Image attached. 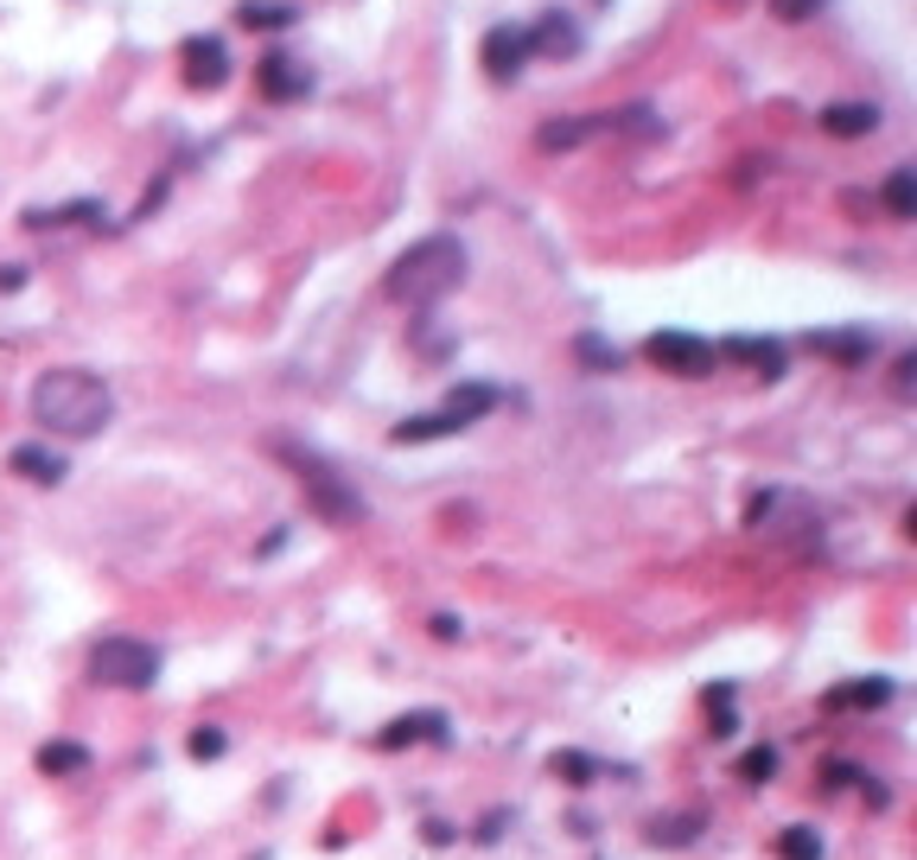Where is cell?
<instances>
[{
    "label": "cell",
    "mask_w": 917,
    "mask_h": 860,
    "mask_svg": "<svg viewBox=\"0 0 917 860\" xmlns=\"http://www.w3.org/2000/svg\"><path fill=\"white\" fill-rule=\"evenodd\" d=\"M32 421L58 440H90L115 421V396L90 370H45L32 382Z\"/></svg>",
    "instance_id": "1"
},
{
    "label": "cell",
    "mask_w": 917,
    "mask_h": 860,
    "mask_svg": "<svg viewBox=\"0 0 917 860\" xmlns=\"http://www.w3.org/2000/svg\"><path fill=\"white\" fill-rule=\"evenodd\" d=\"M465 262H472L465 243L440 229V236L408 243V249L389 262V280H382V287H389V300H395V306H440L458 280H465Z\"/></svg>",
    "instance_id": "2"
},
{
    "label": "cell",
    "mask_w": 917,
    "mask_h": 860,
    "mask_svg": "<svg viewBox=\"0 0 917 860\" xmlns=\"http://www.w3.org/2000/svg\"><path fill=\"white\" fill-rule=\"evenodd\" d=\"M745 530L764 535V542H777V549H810L815 535H822V510H815L803 491L771 484V491H759V498L745 504Z\"/></svg>",
    "instance_id": "3"
},
{
    "label": "cell",
    "mask_w": 917,
    "mask_h": 860,
    "mask_svg": "<svg viewBox=\"0 0 917 860\" xmlns=\"http://www.w3.org/2000/svg\"><path fill=\"white\" fill-rule=\"evenodd\" d=\"M275 453L293 465V479L306 484V504L319 510L326 523H363V498H357V484H344L319 453H300V447H287V440H280Z\"/></svg>",
    "instance_id": "4"
},
{
    "label": "cell",
    "mask_w": 917,
    "mask_h": 860,
    "mask_svg": "<svg viewBox=\"0 0 917 860\" xmlns=\"http://www.w3.org/2000/svg\"><path fill=\"white\" fill-rule=\"evenodd\" d=\"M90 676L109 688H153L159 683V651L141 637H102L90 651Z\"/></svg>",
    "instance_id": "5"
},
{
    "label": "cell",
    "mask_w": 917,
    "mask_h": 860,
    "mask_svg": "<svg viewBox=\"0 0 917 860\" xmlns=\"http://www.w3.org/2000/svg\"><path fill=\"white\" fill-rule=\"evenodd\" d=\"M643 351H650V364L669 370V377H713V370H720L713 345H708V338H694V331H657Z\"/></svg>",
    "instance_id": "6"
},
{
    "label": "cell",
    "mask_w": 917,
    "mask_h": 860,
    "mask_svg": "<svg viewBox=\"0 0 917 860\" xmlns=\"http://www.w3.org/2000/svg\"><path fill=\"white\" fill-rule=\"evenodd\" d=\"M535 51H529V25H491L484 32V45H478V64H484V76L491 83H516L523 76V64H529Z\"/></svg>",
    "instance_id": "7"
},
{
    "label": "cell",
    "mask_w": 917,
    "mask_h": 860,
    "mask_svg": "<svg viewBox=\"0 0 917 860\" xmlns=\"http://www.w3.org/2000/svg\"><path fill=\"white\" fill-rule=\"evenodd\" d=\"M178 58H185V83H192V90H224V83H229V51H224V39H210V32H192V39L178 45Z\"/></svg>",
    "instance_id": "8"
},
{
    "label": "cell",
    "mask_w": 917,
    "mask_h": 860,
    "mask_svg": "<svg viewBox=\"0 0 917 860\" xmlns=\"http://www.w3.org/2000/svg\"><path fill=\"white\" fill-rule=\"evenodd\" d=\"M255 90L268 102H300L312 90V71H306L300 58H287V51H268L261 64H255Z\"/></svg>",
    "instance_id": "9"
},
{
    "label": "cell",
    "mask_w": 917,
    "mask_h": 860,
    "mask_svg": "<svg viewBox=\"0 0 917 860\" xmlns=\"http://www.w3.org/2000/svg\"><path fill=\"white\" fill-rule=\"evenodd\" d=\"M580 45H586V39H580V25L567 20L560 7H548V13H542V20L529 25V51H548V58H574Z\"/></svg>",
    "instance_id": "10"
},
{
    "label": "cell",
    "mask_w": 917,
    "mask_h": 860,
    "mask_svg": "<svg viewBox=\"0 0 917 860\" xmlns=\"http://www.w3.org/2000/svg\"><path fill=\"white\" fill-rule=\"evenodd\" d=\"M810 345L822 357H835L841 370H861L866 357L879 351V338H873V331H810Z\"/></svg>",
    "instance_id": "11"
},
{
    "label": "cell",
    "mask_w": 917,
    "mask_h": 860,
    "mask_svg": "<svg viewBox=\"0 0 917 860\" xmlns=\"http://www.w3.org/2000/svg\"><path fill=\"white\" fill-rule=\"evenodd\" d=\"M713 357L752 364L759 377H784V345H777V338H727V345H713Z\"/></svg>",
    "instance_id": "12"
},
{
    "label": "cell",
    "mask_w": 917,
    "mask_h": 860,
    "mask_svg": "<svg viewBox=\"0 0 917 860\" xmlns=\"http://www.w3.org/2000/svg\"><path fill=\"white\" fill-rule=\"evenodd\" d=\"M593 134H611V109H606V115H574V122H548L542 134H535V147H542V153H560V147H580V141H593Z\"/></svg>",
    "instance_id": "13"
},
{
    "label": "cell",
    "mask_w": 917,
    "mask_h": 860,
    "mask_svg": "<svg viewBox=\"0 0 917 860\" xmlns=\"http://www.w3.org/2000/svg\"><path fill=\"white\" fill-rule=\"evenodd\" d=\"M822 127H828L835 141H861V134L879 127V109H873V102H828V109H822Z\"/></svg>",
    "instance_id": "14"
},
{
    "label": "cell",
    "mask_w": 917,
    "mask_h": 860,
    "mask_svg": "<svg viewBox=\"0 0 917 860\" xmlns=\"http://www.w3.org/2000/svg\"><path fill=\"white\" fill-rule=\"evenodd\" d=\"M7 465L20 472V479H32V484H64V453H51V447H13L7 453Z\"/></svg>",
    "instance_id": "15"
},
{
    "label": "cell",
    "mask_w": 917,
    "mask_h": 860,
    "mask_svg": "<svg viewBox=\"0 0 917 860\" xmlns=\"http://www.w3.org/2000/svg\"><path fill=\"white\" fill-rule=\"evenodd\" d=\"M414 739H446V714L427 708V714H402V720H389V734L377 739V746H414Z\"/></svg>",
    "instance_id": "16"
},
{
    "label": "cell",
    "mask_w": 917,
    "mask_h": 860,
    "mask_svg": "<svg viewBox=\"0 0 917 860\" xmlns=\"http://www.w3.org/2000/svg\"><path fill=\"white\" fill-rule=\"evenodd\" d=\"M879 204H886L892 224H911V217H917V178H911V166H892V178L879 185Z\"/></svg>",
    "instance_id": "17"
},
{
    "label": "cell",
    "mask_w": 917,
    "mask_h": 860,
    "mask_svg": "<svg viewBox=\"0 0 917 860\" xmlns=\"http://www.w3.org/2000/svg\"><path fill=\"white\" fill-rule=\"evenodd\" d=\"M892 702V683L873 676V683H847V688H828V708H886Z\"/></svg>",
    "instance_id": "18"
},
{
    "label": "cell",
    "mask_w": 917,
    "mask_h": 860,
    "mask_svg": "<svg viewBox=\"0 0 917 860\" xmlns=\"http://www.w3.org/2000/svg\"><path fill=\"white\" fill-rule=\"evenodd\" d=\"M39 771H51V778H76V771H90V752L71 746V739H51V746H39Z\"/></svg>",
    "instance_id": "19"
},
{
    "label": "cell",
    "mask_w": 917,
    "mask_h": 860,
    "mask_svg": "<svg viewBox=\"0 0 917 860\" xmlns=\"http://www.w3.org/2000/svg\"><path fill=\"white\" fill-rule=\"evenodd\" d=\"M574 357H580V364H586V370H593V377H611V370L625 364V357H618V345H606V338H593V331H586V338H574Z\"/></svg>",
    "instance_id": "20"
},
{
    "label": "cell",
    "mask_w": 917,
    "mask_h": 860,
    "mask_svg": "<svg viewBox=\"0 0 917 860\" xmlns=\"http://www.w3.org/2000/svg\"><path fill=\"white\" fill-rule=\"evenodd\" d=\"M777 860H822V836H815L810 822H790L784 836H777Z\"/></svg>",
    "instance_id": "21"
},
{
    "label": "cell",
    "mask_w": 917,
    "mask_h": 860,
    "mask_svg": "<svg viewBox=\"0 0 917 860\" xmlns=\"http://www.w3.org/2000/svg\"><path fill=\"white\" fill-rule=\"evenodd\" d=\"M243 25H261V32H280V25H293V7H280V0H243Z\"/></svg>",
    "instance_id": "22"
},
{
    "label": "cell",
    "mask_w": 917,
    "mask_h": 860,
    "mask_svg": "<svg viewBox=\"0 0 917 860\" xmlns=\"http://www.w3.org/2000/svg\"><path fill=\"white\" fill-rule=\"evenodd\" d=\"M771 771H777V752H771V746H752V752L739 759V778H745V785H764Z\"/></svg>",
    "instance_id": "23"
},
{
    "label": "cell",
    "mask_w": 917,
    "mask_h": 860,
    "mask_svg": "<svg viewBox=\"0 0 917 860\" xmlns=\"http://www.w3.org/2000/svg\"><path fill=\"white\" fill-rule=\"evenodd\" d=\"M555 778H567V785H593V759H586V752H555Z\"/></svg>",
    "instance_id": "24"
},
{
    "label": "cell",
    "mask_w": 917,
    "mask_h": 860,
    "mask_svg": "<svg viewBox=\"0 0 917 860\" xmlns=\"http://www.w3.org/2000/svg\"><path fill=\"white\" fill-rule=\"evenodd\" d=\"M224 746H229L224 727H198L192 734V759H224Z\"/></svg>",
    "instance_id": "25"
},
{
    "label": "cell",
    "mask_w": 917,
    "mask_h": 860,
    "mask_svg": "<svg viewBox=\"0 0 917 860\" xmlns=\"http://www.w3.org/2000/svg\"><path fill=\"white\" fill-rule=\"evenodd\" d=\"M771 13H777L784 25H796V20H815V13H822V0H771Z\"/></svg>",
    "instance_id": "26"
},
{
    "label": "cell",
    "mask_w": 917,
    "mask_h": 860,
    "mask_svg": "<svg viewBox=\"0 0 917 860\" xmlns=\"http://www.w3.org/2000/svg\"><path fill=\"white\" fill-rule=\"evenodd\" d=\"M694 836V822H657V829H650V841H688Z\"/></svg>",
    "instance_id": "27"
},
{
    "label": "cell",
    "mask_w": 917,
    "mask_h": 860,
    "mask_svg": "<svg viewBox=\"0 0 917 860\" xmlns=\"http://www.w3.org/2000/svg\"><path fill=\"white\" fill-rule=\"evenodd\" d=\"M458 632H465V625H458L453 612H440V618H433V637H446V644H453V637H458Z\"/></svg>",
    "instance_id": "28"
},
{
    "label": "cell",
    "mask_w": 917,
    "mask_h": 860,
    "mask_svg": "<svg viewBox=\"0 0 917 860\" xmlns=\"http://www.w3.org/2000/svg\"><path fill=\"white\" fill-rule=\"evenodd\" d=\"M911 370H917V357H898V377H892V382H898V396H911Z\"/></svg>",
    "instance_id": "29"
}]
</instances>
